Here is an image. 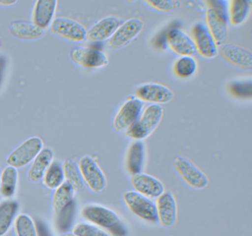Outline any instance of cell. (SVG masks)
Returning <instances> with one entry per match:
<instances>
[{"mask_svg":"<svg viewBox=\"0 0 252 236\" xmlns=\"http://www.w3.org/2000/svg\"><path fill=\"white\" fill-rule=\"evenodd\" d=\"M54 159V151L51 148H43L33 159L28 173V179L33 183L39 182L43 178L48 167Z\"/></svg>","mask_w":252,"mask_h":236,"instance_id":"7402d4cb","label":"cell"},{"mask_svg":"<svg viewBox=\"0 0 252 236\" xmlns=\"http://www.w3.org/2000/svg\"><path fill=\"white\" fill-rule=\"evenodd\" d=\"M141 19L131 18L119 27L109 39L108 45L113 50H121L129 45L144 29Z\"/></svg>","mask_w":252,"mask_h":236,"instance_id":"52a82bcc","label":"cell"},{"mask_svg":"<svg viewBox=\"0 0 252 236\" xmlns=\"http://www.w3.org/2000/svg\"><path fill=\"white\" fill-rule=\"evenodd\" d=\"M146 4H148L152 8L155 9L161 13H170L181 5V1L168 0V1H146Z\"/></svg>","mask_w":252,"mask_h":236,"instance_id":"d6a6232c","label":"cell"},{"mask_svg":"<svg viewBox=\"0 0 252 236\" xmlns=\"http://www.w3.org/2000/svg\"><path fill=\"white\" fill-rule=\"evenodd\" d=\"M36 227L38 236H51L46 226L43 223L39 221L37 224H36Z\"/></svg>","mask_w":252,"mask_h":236,"instance_id":"e575fe53","label":"cell"},{"mask_svg":"<svg viewBox=\"0 0 252 236\" xmlns=\"http://www.w3.org/2000/svg\"><path fill=\"white\" fill-rule=\"evenodd\" d=\"M218 53L221 59L228 64L243 69H252V52L248 49L234 44H227L218 49Z\"/></svg>","mask_w":252,"mask_h":236,"instance_id":"7c38bea8","label":"cell"},{"mask_svg":"<svg viewBox=\"0 0 252 236\" xmlns=\"http://www.w3.org/2000/svg\"><path fill=\"white\" fill-rule=\"evenodd\" d=\"M73 203L69 205L68 206L63 209L61 212L58 214L60 218H59L58 225L60 230H67L70 227V221H71L72 217H73Z\"/></svg>","mask_w":252,"mask_h":236,"instance_id":"836d02e7","label":"cell"},{"mask_svg":"<svg viewBox=\"0 0 252 236\" xmlns=\"http://www.w3.org/2000/svg\"><path fill=\"white\" fill-rule=\"evenodd\" d=\"M1 45H2V41H1V39H0V47H1Z\"/></svg>","mask_w":252,"mask_h":236,"instance_id":"f35d334b","label":"cell"},{"mask_svg":"<svg viewBox=\"0 0 252 236\" xmlns=\"http://www.w3.org/2000/svg\"><path fill=\"white\" fill-rule=\"evenodd\" d=\"M63 168L65 182L71 186L74 191L83 190L85 181L78 164L72 159H67L63 164Z\"/></svg>","mask_w":252,"mask_h":236,"instance_id":"484cf974","label":"cell"},{"mask_svg":"<svg viewBox=\"0 0 252 236\" xmlns=\"http://www.w3.org/2000/svg\"><path fill=\"white\" fill-rule=\"evenodd\" d=\"M124 201L131 212L141 219L157 222L156 205L148 198L135 191H127L124 194Z\"/></svg>","mask_w":252,"mask_h":236,"instance_id":"ba28073f","label":"cell"},{"mask_svg":"<svg viewBox=\"0 0 252 236\" xmlns=\"http://www.w3.org/2000/svg\"><path fill=\"white\" fill-rule=\"evenodd\" d=\"M4 69H5V60L0 59V86H1L2 76H3Z\"/></svg>","mask_w":252,"mask_h":236,"instance_id":"8d00e7d4","label":"cell"},{"mask_svg":"<svg viewBox=\"0 0 252 236\" xmlns=\"http://www.w3.org/2000/svg\"><path fill=\"white\" fill-rule=\"evenodd\" d=\"M8 29L13 37L23 41H37L45 34V30L28 21H13Z\"/></svg>","mask_w":252,"mask_h":236,"instance_id":"ffe728a7","label":"cell"},{"mask_svg":"<svg viewBox=\"0 0 252 236\" xmlns=\"http://www.w3.org/2000/svg\"><path fill=\"white\" fill-rule=\"evenodd\" d=\"M228 22L233 26H240L244 23L250 13L252 1L233 0L228 1Z\"/></svg>","mask_w":252,"mask_h":236,"instance_id":"cb8c5ba5","label":"cell"},{"mask_svg":"<svg viewBox=\"0 0 252 236\" xmlns=\"http://www.w3.org/2000/svg\"><path fill=\"white\" fill-rule=\"evenodd\" d=\"M42 181L44 185L51 190H56L62 185L64 182L63 165L57 161H53L45 172Z\"/></svg>","mask_w":252,"mask_h":236,"instance_id":"83f0119b","label":"cell"},{"mask_svg":"<svg viewBox=\"0 0 252 236\" xmlns=\"http://www.w3.org/2000/svg\"><path fill=\"white\" fill-rule=\"evenodd\" d=\"M16 0H0V5L1 6H13L17 4Z\"/></svg>","mask_w":252,"mask_h":236,"instance_id":"d590c367","label":"cell"},{"mask_svg":"<svg viewBox=\"0 0 252 236\" xmlns=\"http://www.w3.org/2000/svg\"><path fill=\"white\" fill-rule=\"evenodd\" d=\"M0 178H1V172H0Z\"/></svg>","mask_w":252,"mask_h":236,"instance_id":"ab89813d","label":"cell"},{"mask_svg":"<svg viewBox=\"0 0 252 236\" xmlns=\"http://www.w3.org/2000/svg\"><path fill=\"white\" fill-rule=\"evenodd\" d=\"M158 221L164 228H169L175 224L177 215V206L175 198L170 192H163L158 198Z\"/></svg>","mask_w":252,"mask_h":236,"instance_id":"d6986e66","label":"cell"},{"mask_svg":"<svg viewBox=\"0 0 252 236\" xmlns=\"http://www.w3.org/2000/svg\"><path fill=\"white\" fill-rule=\"evenodd\" d=\"M209 8L206 13V28L213 37L218 47L221 46L228 35V18L227 1H208Z\"/></svg>","mask_w":252,"mask_h":236,"instance_id":"6da1fadb","label":"cell"},{"mask_svg":"<svg viewBox=\"0 0 252 236\" xmlns=\"http://www.w3.org/2000/svg\"><path fill=\"white\" fill-rule=\"evenodd\" d=\"M166 41L170 50L178 56H193L197 53L192 38L179 28L169 30Z\"/></svg>","mask_w":252,"mask_h":236,"instance_id":"2e32d148","label":"cell"},{"mask_svg":"<svg viewBox=\"0 0 252 236\" xmlns=\"http://www.w3.org/2000/svg\"><path fill=\"white\" fill-rule=\"evenodd\" d=\"M145 162V145L142 140H135L129 145L126 153L125 165L131 175L142 172Z\"/></svg>","mask_w":252,"mask_h":236,"instance_id":"44dd1931","label":"cell"},{"mask_svg":"<svg viewBox=\"0 0 252 236\" xmlns=\"http://www.w3.org/2000/svg\"><path fill=\"white\" fill-rule=\"evenodd\" d=\"M58 1L57 0H38L32 10V22L46 30L54 21Z\"/></svg>","mask_w":252,"mask_h":236,"instance_id":"ac0fdd59","label":"cell"},{"mask_svg":"<svg viewBox=\"0 0 252 236\" xmlns=\"http://www.w3.org/2000/svg\"><path fill=\"white\" fill-rule=\"evenodd\" d=\"M14 229L17 236H38L34 221L26 214H20L15 218Z\"/></svg>","mask_w":252,"mask_h":236,"instance_id":"f546056e","label":"cell"},{"mask_svg":"<svg viewBox=\"0 0 252 236\" xmlns=\"http://www.w3.org/2000/svg\"><path fill=\"white\" fill-rule=\"evenodd\" d=\"M130 184L135 192L148 199L158 198L164 191L163 184L160 180L142 173L132 175Z\"/></svg>","mask_w":252,"mask_h":236,"instance_id":"9a60e30c","label":"cell"},{"mask_svg":"<svg viewBox=\"0 0 252 236\" xmlns=\"http://www.w3.org/2000/svg\"><path fill=\"white\" fill-rule=\"evenodd\" d=\"M163 115L162 106L157 104L150 105L141 112L135 123L126 130V136L135 140H144L158 126Z\"/></svg>","mask_w":252,"mask_h":236,"instance_id":"7a4b0ae2","label":"cell"},{"mask_svg":"<svg viewBox=\"0 0 252 236\" xmlns=\"http://www.w3.org/2000/svg\"><path fill=\"white\" fill-rule=\"evenodd\" d=\"M252 84L251 79L234 81L229 85L230 92L239 98L252 97Z\"/></svg>","mask_w":252,"mask_h":236,"instance_id":"4dcf8cb0","label":"cell"},{"mask_svg":"<svg viewBox=\"0 0 252 236\" xmlns=\"http://www.w3.org/2000/svg\"><path fill=\"white\" fill-rule=\"evenodd\" d=\"M50 29L54 35L71 42H83L87 40L86 28L77 21L70 18H56L51 23Z\"/></svg>","mask_w":252,"mask_h":236,"instance_id":"5b68a950","label":"cell"},{"mask_svg":"<svg viewBox=\"0 0 252 236\" xmlns=\"http://www.w3.org/2000/svg\"><path fill=\"white\" fill-rule=\"evenodd\" d=\"M144 107V102L138 98L129 99L122 106L113 119V128L118 132L129 129L138 119Z\"/></svg>","mask_w":252,"mask_h":236,"instance_id":"30bf717a","label":"cell"},{"mask_svg":"<svg viewBox=\"0 0 252 236\" xmlns=\"http://www.w3.org/2000/svg\"><path fill=\"white\" fill-rule=\"evenodd\" d=\"M61 236H76V235L73 234V233H64V234L62 235Z\"/></svg>","mask_w":252,"mask_h":236,"instance_id":"74e56055","label":"cell"},{"mask_svg":"<svg viewBox=\"0 0 252 236\" xmlns=\"http://www.w3.org/2000/svg\"><path fill=\"white\" fill-rule=\"evenodd\" d=\"M122 23V19L116 16L103 18L87 30V40L91 42H101L110 39Z\"/></svg>","mask_w":252,"mask_h":236,"instance_id":"e0dca14e","label":"cell"},{"mask_svg":"<svg viewBox=\"0 0 252 236\" xmlns=\"http://www.w3.org/2000/svg\"><path fill=\"white\" fill-rule=\"evenodd\" d=\"M78 165L84 181L90 189L95 193L104 191L107 183L106 177L94 158L88 155L82 156L79 159Z\"/></svg>","mask_w":252,"mask_h":236,"instance_id":"8992f818","label":"cell"},{"mask_svg":"<svg viewBox=\"0 0 252 236\" xmlns=\"http://www.w3.org/2000/svg\"><path fill=\"white\" fill-rule=\"evenodd\" d=\"M43 141L40 137H30L8 155L7 164L17 169L24 168L33 162L43 148Z\"/></svg>","mask_w":252,"mask_h":236,"instance_id":"3957f363","label":"cell"},{"mask_svg":"<svg viewBox=\"0 0 252 236\" xmlns=\"http://www.w3.org/2000/svg\"><path fill=\"white\" fill-rule=\"evenodd\" d=\"M135 94L141 101L157 105L169 103L174 97L173 91L169 87L158 83H147L138 86Z\"/></svg>","mask_w":252,"mask_h":236,"instance_id":"4fadbf2b","label":"cell"},{"mask_svg":"<svg viewBox=\"0 0 252 236\" xmlns=\"http://www.w3.org/2000/svg\"><path fill=\"white\" fill-rule=\"evenodd\" d=\"M74 193V190L71 186L65 181L56 189L53 196L52 205L57 215L73 203Z\"/></svg>","mask_w":252,"mask_h":236,"instance_id":"4316f807","label":"cell"},{"mask_svg":"<svg viewBox=\"0 0 252 236\" xmlns=\"http://www.w3.org/2000/svg\"><path fill=\"white\" fill-rule=\"evenodd\" d=\"M72 62L88 69H100L109 63L108 58L101 50L91 47H80L72 49L69 53Z\"/></svg>","mask_w":252,"mask_h":236,"instance_id":"9c48e42d","label":"cell"},{"mask_svg":"<svg viewBox=\"0 0 252 236\" xmlns=\"http://www.w3.org/2000/svg\"><path fill=\"white\" fill-rule=\"evenodd\" d=\"M82 215L93 224L110 230L120 223L116 212L101 205H87L82 209Z\"/></svg>","mask_w":252,"mask_h":236,"instance_id":"5bb4252c","label":"cell"},{"mask_svg":"<svg viewBox=\"0 0 252 236\" xmlns=\"http://www.w3.org/2000/svg\"><path fill=\"white\" fill-rule=\"evenodd\" d=\"M197 69V60L193 56H180L173 64L174 74L182 79L192 76Z\"/></svg>","mask_w":252,"mask_h":236,"instance_id":"f1b7e54d","label":"cell"},{"mask_svg":"<svg viewBox=\"0 0 252 236\" xmlns=\"http://www.w3.org/2000/svg\"><path fill=\"white\" fill-rule=\"evenodd\" d=\"M172 165L181 179L191 188L201 190L207 187L208 177L189 159L182 156H175Z\"/></svg>","mask_w":252,"mask_h":236,"instance_id":"277c9868","label":"cell"},{"mask_svg":"<svg viewBox=\"0 0 252 236\" xmlns=\"http://www.w3.org/2000/svg\"><path fill=\"white\" fill-rule=\"evenodd\" d=\"M191 35L196 52L200 56L207 59L216 57L218 54V45L204 23L194 24L191 28Z\"/></svg>","mask_w":252,"mask_h":236,"instance_id":"8fae6325","label":"cell"},{"mask_svg":"<svg viewBox=\"0 0 252 236\" xmlns=\"http://www.w3.org/2000/svg\"><path fill=\"white\" fill-rule=\"evenodd\" d=\"M19 174L17 168L5 167L1 173L0 195L5 199H12L17 190Z\"/></svg>","mask_w":252,"mask_h":236,"instance_id":"d4e9b609","label":"cell"},{"mask_svg":"<svg viewBox=\"0 0 252 236\" xmlns=\"http://www.w3.org/2000/svg\"><path fill=\"white\" fill-rule=\"evenodd\" d=\"M20 205L12 199L0 202V236H5L15 221Z\"/></svg>","mask_w":252,"mask_h":236,"instance_id":"603a6c76","label":"cell"},{"mask_svg":"<svg viewBox=\"0 0 252 236\" xmlns=\"http://www.w3.org/2000/svg\"><path fill=\"white\" fill-rule=\"evenodd\" d=\"M73 233L77 236H110L101 229L87 223H79L75 225Z\"/></svg>","mask_w":252,"mask_h":236,"instance_id":"1f68e13d","label":"cell"}]
</instances>
